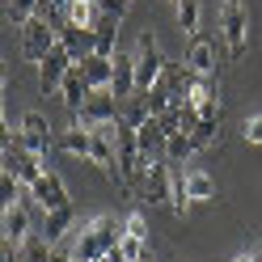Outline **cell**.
<instances>
[{
  "label": "cell",
  "instance_id": "obj_1",
  "mask_svg": "<svg viewBox=\"0 0 262 262\" xmlns=\"http://www.w3.org/2000/svg\"><path fill=\"white\" fill-rule=\"evenodd\" d=\"M136 89H152L161 85V76H165V55H161V47H157V34L152 30H140V38H136Z\"/></svg>",
  "mask_w": 262,
  "mask_h": 262
},
{
  "label": "cell",
  "instance_id": "obj_2",
  "mask_svg": "<svg viewBox=\"0 0 262 262\" xmlns=\"http://www.w3.org/2000/svg\"><path fill=\"white\" fill-rule=\"evenodd\" d=\"M119 110H123V102H119L110 89H93V93L85 97V106L72 110V123H76V127H85V131H97V127L119 123Z\"/></svg>",
  "mask_w": 262,
  "mask_h": 262
},
{
  "label": "cell",
  "instance_id": "obj_3",
  "mask_svg": "<svg viewBox=\"0 0 262 262\" xmlns=\"http://www.w3.org/2000/svg\"><path fill=\"white\" fill-rule=\"evenodd\" d=\"M216 30H220L224 42H228V55L241 59L245 47H250V13H245L241 0H224V5H220V26Z\"/></svg>",
  "mask_w": 262,
  "mask_h": 262
},
{
  "label": "cell",
  "instance_id": "obj_4",
  "mask_svg": "<svg viewBox=\"0 0 262 262\" xmlns=\"http://www.w3.org/2000/svg\"><path fill=\"white\" fill-rule=\"evenodd\" d=\"M59 47V34H55V26L42 17V13H34L26 26H21V55L30 59V63H42L47 55H51Z\"/></svg>",
  "mask_w": 262,
  "mask_h": 262
},
{
  "label": "cell",
  "instance_id": "obj_5",
  "mask_svg": "<svg viewBox=\"0 0 262 262\" xmlns=\"http://www.w3.org/2000/svg\"><path fill=\"white\" fill-rule=\"evenodd\" d=\"M169 194H173V169H169V161H165V157H148L144 186H140L136 199L148 203V207H157V203H169Z\"/></svg>",
  "mask_w": 262,
  "mask_h": 262
},
{
  "label": "cell",
  "instance_id": "obj_6",
  "mask_svg": "<svg viewBox=\"0 0 262 262\" xmlns=\"http://www.w3.org/2000/svg\"><path fill=\"white\" fill-rule=\"evenodd\" d=\"M72 63H76V59H72V51H68V47H55V51L38 63V93H42V97H55Z\"/></svg>",
  "mask_w": 262,
  "mask_h": 262
},
{
  "label": "cell",
  "instance_id": "obj_7",
  "mask_svg": "<svg viewBox=\"0 0 262 262\" xmlns=\"http://www.w3.org/2000/svg\"><path fill=\"white\" fill-rule=\"evenodd\" d=\"M21 140H26V148L34 152V157L47 161V152L55 148L59 136H51V127H47V119H42L38 110H30V114H21Z\"/></svg>",
  "mask_w": 262,
  "mask_h": 262
},
{
  "label": "cell",
  "instance_id": "obj_8",
  "mask_svg": "<svg viewBox=\"0 0 262 262\" xmlns=\"http://www.w3.org/2000/svg\"><path fill=\"white\" fill-rule=\"evenodd\" d=\"M30 194L38 199V207L42 211H55V207H68V186H63V178L55 173V169H47L34 186H30Z\"/></svg>",
  "mask_w": 262,
  "mask_h": 262
},
{
  "label": "cell",
  "instance_id": "obj_9",
  "mask_svg": "<svg viewBox=\"0 0 262 262\" xmlns=\"http://www.w3.org/2000/svg\"><path fill=\"white\" fill-rule=\"evenodd\" d=\"M110 93L127 102L131 93H136V55L127 51H114V80H110Z\"/></svg>",
  "mask_w": 262,
  "mask_h": 262
},
{
  "label": "cell",
  "instance_id": "obj_10",
  "mask_svg": "<svg viewBox=\"0 0 262 262\" xmlns=\"http://www.w3.org/2000/svg\"><path fill=\"white\" fill-rule=\"evenodd\" d=\"M89 93H93V89H89L85 72H80V63H72V68H68V76H63V85H59V102L68 106V110H80Z\"/></svg>",
  "mask_w": 262,
  "mask_h": 262
},
{
  "label": "cell",
  "instance_id": "obj_11",
  "mask_svg": "<svg viewBox=\"0 0 262 262\" xmlns=\"http://www.w3.org/2000/svg\"><path fill=\"white\" fill-rule=\"evenodd\" d=\"M80 72H85L89 80V89H110V80H114V55H85L80 59Z\"/></svg>",
  "mask_w": 262,
  "mask_h": 262
},
{
  "label": "cell",
  "instance_id": "obj_12",
  "mask_svg": "<svg viewBox=\"0 0 262 262\" xmlns=\"http://www.w3.org/2000/svg\"><path fill=\"white\" fill-rule=\"evenodd\" d=\"M0 233H5L9 241H17V245H26L30 237V211L21 207V203H13V207H5V220H0Z\"/></svg>",
  "mask_w": 262,
  "mask_h": 262
},
{
  "label": "cell",
  "instance_id": "obj_13",
  "mask_svg": "<svg viewBox=\"0 0 262 262\" xmlns=\"http://www.w3.org/2000/svg\"><path fill=\"white\" fill-rule=\"evenodd\" d=\"M136 140H140V152L144 157H165V127H161V119H148L144 127H136Z\"/></svg>",
  "mask_w": 262,
  "mask_h": 262
},
{
  "label": "cell",
  "instance_id": "obj_14",
  "mask_svg": "<svg viewBox=\"0 0 262 262\" xmlns=\"http://www.w3.org/2000/svg\"><path fill=\"white\" fill-rule=\"evenodd\" d=\"M55 148H63V152H72V157H85L89 161V148H93V131H85V127H68V131H59V140H55Z\"/></svg>",
  "mask_w": 262,
  "mask_h": 262
},
{
  "label": "cell",
  "instance_id": "obj_15",
  "mask_svg": "<svg viewBox=\"0 0 262 262\" xmlns=\"http://www.w3.org/2000/svg\"><path fill=\"white\" fill-rule=\"evenodd\" d=\"M72 220H76L72 203H68V207H55V211H42V237L55 245V241H59V237H63V233L72 228Z\"/></svg>",
  "mask_w": 262,
  "mask_h": 262
},
{
  "label": "cell",
  "instance_id": "obj_16",
  "mask_svg": "<svg viewBox=\"0 0 262 262\" xmlns=\"http://www.w3.org/2000/svg\"><path fill=\"white\" fill-rule=\"evenodd\" d=\"M114 38H119V17H106L102 13V21L93 26V51L97 55H114Z\"/></svg>",
  "mask_w": 262,
  "mask_h": 262
},
{
  "label": "cell",
  "instance_id": "obj_17",
  "mask_svg": "<svg viewBox=\"0 0 262 262\" xmlns=\"http://www.w3.org/2000/svg\"><path fill=\"white\" fill-rule=\"evenodd\" d=\"M148 119H152V114H148V102H144V93L136 89V93H131L127 102H123V110H119V123H127V127H144Z\"/></svg>",
  "mask_w": 262,
  "mask_h": 262
},
{
  "label": "cell",
  "instance_id": "obj_18",
  "mask_svg": "<svg viewBox=\"0 0 262 262\" xmlns=\"http://www.w3.org/2000/svg\"><path fill=\"white\" fill-rule=\"evenodd\" d=\"M68 21L80 26V30H93L102 21V9H97V0H72L68 5Z\"/></svg>",
  "mask_w": 262,
  "mask_h": 262
},
{
  "label": "cell",
  "instance_id": "obj_19",
  "mask_svg": "<svg viewBox=\"0 0 262 262\" xmlns=\"http://www.w3.org/2000/svg\"><path fill=\"white\" fill-rule=\"evenodd\" d=\"M186 190H190L194 203H211V199H216V182H211L203 169H190L186 173Z\"/></svg>",
  "mask_w": 262,
  "mask_h": 262
},
{
  "label": "cell",
  "instance_id": "obj_20",
  "mask_svg": "<svg viewBox=\"0 0 262 262\" xmlns=\"http://www.w3.org/2000/svg\"><path fill=\"white\" fill-rule=\"evenodd\" d=\"M199 17H203V9H199V0H178V30L190 38V34H199Z\"/></svg>",
  "mask_w": 262,
  "mask_h": 262
},
{
  "label": "cell",
  "instance_id": "obj_21",
  "mask_svg": "<svg viewBox=\"0 0 262 262\" xmlns=\"http://www.w3.org/2000/svg\"><path fill=\"white\" fill-rule=\"evenodd\" d=\"M190 152H199V148H194V140L186 136V131H178V136L165 140V161H169V165H182Z\"/></svg>",
  "mask_w": 262,
  "mask_h": 262
},
{
  "label": "cell",
  "instance_id": "obj_22",
  "mask_svg": "<svg viewBox=\"0 0 262 262\" xmlns=\"http://www.w3.org/2000/svg\"><path fill=\"white\" fill-rule=\"evenodd\" d=\"M194 148H216L220 144V119H199V127L190 131Z\"/></svg>",
  "mask_w": 262,
  "mask_h": 262
},
{
  "label": "cell",
  "instance_id": "obj_23",
  "mask_svg": "<svg viewBox=\"0 0 262 262\" xmlns=\"http://www.w3.org/2000/svg\"><path fill=\"white\" fill-rule=\"evenodd\" d=\"M0 203H5V207L21 203V178L13 169H0Z\"/></svg>",
  "mask_w": 262,
  "mask_h": 262
},
{
  "label": "cell",
  "instance_id": "obj_24",
  "mask_svg": "<svg viewBox=\"0 0 262 262\" xmlns=\"http://www.w3.org/2000/svg\"><path fill=\"white\" fill-rule=\"evenodd\" d=\"M34 13H38V0H9V21L17 26V30L34 17Z\"/></svg>",
  "mask_w": 262,
  "mask_h": 262
},
{
  "label": "cell",
  "instance_id": "obj_25",
  "mask_svg": "<svg viewBox=\"0 0 262 262\" xmlns=\"http://www.w3.org/2000/svg\"><path fill=\"white\" fill-rule=\"evenodd\" d=\"M119 254H123L127 262H140L144 254H148V241H140V237H131V233H127V237L119 241Z\"/></svg>",
  "mask_w": 262,
  "mask_h": 262
},
{
  "label": "cell",
  "instance_id": "obj_26",
  "mask_svg": "<svg viewBox=\"0 0 262 262\" xmlns=\"http://www.w3.org/2000/svg\"><path fill=\"white\" fill-rule=\"evenodd\" d=\"M182 106H186V102H173L165 114H161V127H165V136H178V131H182Z\"/></svg>",
  "mask_w": 262,
  "mask_h": 262
},
{
  "label": "cell",
  "instance_id": "obj_27",
  "mask_svg": "<svg viewBox=\"0 0 262 262\" xmlns=\"http://www.w3.org/2000/svg\"><path fill=\"white\" fill-rule=\"evenodd\" d=\"M97 9H102L106 13V17H127V9H131V0H97Z\"/></svg>",
  "mask_w": 262,
  "mask_h": 262
},
{
  "label": "cell",
  "instance_id": "obj_28",
  "mask_svg": "<svg viewBox=\"0 0 262 262\" xmlns=\"http://www.w3.org/2000/svg\"><path fill=\"white\" fill-rule=\"evenodd\" d=\"M127 233L140 237V241H148V220H144L140 211H131V216H127Z\"/></svg>",
  "mask_w": 262,
  "mask_h": 262
},
{
  "label": "cell",
  "instance_id": "obj_29",
  "mask_svg": "<svg viewBox=\"0 0 262 262\" xmlns=\"http://www.w3.org/2000/svg\"><path fill=\"white\" fill-rule=\"evenodd\" d=\"M245 140H250V144H262V114L245 119Z\"/></svg>",
  "mask_w": 262,
  "mask_h": 262
},
{
  "label": "cell",
  "instance_id": "obj_30",
  "mask_svg": "<svg viewBox=\"0 0 262 262\" xmlns=\"http://www.w3.org/2000/svg\"><path fill=\"white\" fill-rule=\"evenodd\" d=\"M51 262H76V258H72V250H68V254H51Z\"/></svg>",
  "mask_w": 262,
  "mask_h": 262
},
{
  "label": "cell",
  "instance_id": "obj_31",
  "mask_svg": "<svg viewBox=\"0 0 262 262\" xmlns=\"http://www.w3.org/2000/svg\"><path fill=\"white\" fill-rule=\"evenodd\" d=\"M233 262H258V258H254V254H241V258H233Z\"/></svg>",
  "mask_w": 262,
  "mask_h": 262
},
{
  "label": "cell",
  "instance_id": "obj_32",
  "mask_svg": "<svg viewBox=\"0 0 262 262\" xmlns=\"http://www.w3.org/2000/svg\"><path fill=\"white\" fill-rule=\"evenodd\" d=\"M140 262H157V258H152V250H148V254H144V258H140Z\"/></svg>",
  "mask_w": 262,
  "mask_h": 262
},
{
  "label": "cell",
  "instance_id": "obj_33",
  "mask_svg": "<svg viewBox=\"0 0 262 262\" xmlns=\"http://www.w3.org/2000/svg\"><path fill=\"white\" fill-rule=\"evenodd\" d=\"M254 258H258V262H262V245H258V254H254Z\"/></svg>",
  "mask_w": 262,
  "mask_h": 262
}]
</instances>
